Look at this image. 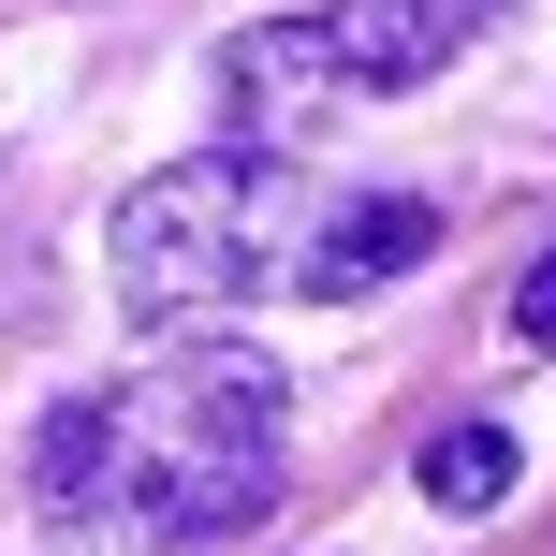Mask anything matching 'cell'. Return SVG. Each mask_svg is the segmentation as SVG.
<instances>
[{"label": "cell", "mask_w": 556, "mask_h": 556, "mask_svg": "<svg viewBox=\"0 0 556 556\" xmlns=\"http://www.w3.org/2000/svg\"><path fill=\"white\" fill-rule=\"evenodd\" d=\"M278 469H293V381H278V352H250V337H162L132 381L45 410L29 498L74 513V528L147 542V556H205V542L278 513Z\"/></svg>", "instance_id": "6da1fadb"}, {"label": "cell", "mask_w": 556, "mask_h": 556, "mask_svg": "<svg viewBox=\"0 0 556 556\" xmlns=\"http://www.w3.org/2000/svg\"><path fill=\"white\" fill-rule=\"evenodd\" d=\"M307 235H323V191H307L278 147L162 162L117 205V307H132V323H220V307H250V293H293Z\"/></svg>", "instance_id": "7a4b0ae2"}, {"label": "cell", "mask_w": 556, "mask_h": 556, "mask_svg": "<svg viewBox=\"0 0 556 556\" xmlns=\"http://www.w3.org/2000/svg\"><path fill=\"white\" fill-rule=\"evenodd\" d=\"M469 29H483V0H307V45L337 59V88H352V103L425 88Z\"/></svg>", "instance_id": "3957f363"}, {"label": "cell", "mask_w": 556, "mask_h": 556, "mask_svg": "<svg viewBox=\"0 0 556 556\" xmlns=\"http://www.w3.org/2000/svg\"><path fill=\"white\" fill-rule=\"evenodd\" d=\"M337 103H352V88H337V59L307 45V0H293V15H264V29H220V117H235V147L323 132Z\"/></svg>", "instance_id": "277c9868"}, {"label": "cell", "mask_w": 556, "mask_h": 556, "mask_svg": "<svg viewBox=\"0 0 556 556\" xmlns=\"http://www.w3.org/2000/svg\"><path fill=\"white\" fill-rule=\"evenodd\" d=\"M425 250H440V205H410V191H352V205H323V235H307V278H293V293H307V307H352V293H381V278H410Z\"/></svg>", "instance_id": "5b68a950"}, {"label": "cell", "mask_w": 556, "mask_h": 556, "mask_svg": "<svg viewBox=\"0 0 556 556\" xmlns=\"http://www.w3.org/2000/svg\"><path fill=\"white\" fill-rule=\"evenodd\" d=\"M410 483H425V513H498L513 483H528V440H513V425H440V440L410 454Z\"/></svg>", "instance_id": "8992f818"}, {"label": "cell", "mask_w": 556, "mask_h": 556, "mask_svg": "<svg viewBox=\"0 0 556 556\" xmlns=\"http://www.w3.org/2000/svg\"><path fill=\"white\" fill-rule=\"evenodd\" d=\"M513 352H542V366H556V250L513 278Z\"/></svg>", "instance_id": "52a82bcc"}]
</instances>
